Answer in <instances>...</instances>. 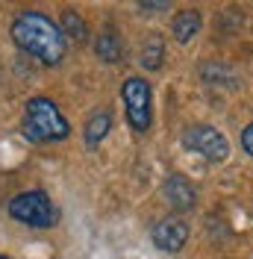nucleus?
<instances>
[{
    "label": "nucleus",
    "mask_w": 253,
    "mask_h": 259,
    "mask_svg": "<svg viewBox=\"0 0 253 259\" xmlns=\"http://www.w3.org/2000/svg\"><path fill=\"white\" fill-rule=\"evenodd\" d=\"M162 200L180 218L183 212H191L197 206V189L191 186V180L186 174H168L162 180Z\"/></svg>",
    "instance_id": "0eeeda50"
},
{
    "label": "nucleus",
    "mask_w": 253,
    "mask_h": 259,
    "mask_svg": "<svg viewBox=\"0 0 253 259\" xmlns=\"http://www.w3.org/2000/svg\"><path fill=\"white\" fill-rule=\"evenodd\" d=\"M168 9H171V6H168L165 0H159V3H150V0H147V3H139V12H142V15H156V12H168Z\"/></svg>",
    "instance_id": "ddd939ff"
},
{
    "label": "nucleus",
    "mask_w": 253,
    "mask_h": 259,
    "mask_svg": "<svg viewBox=\"0 0 253 259\" xmlns=\"http://www.w3.org/2000/svg\"><path fill=\"white\" fill-rule=\"evenodd\" d=\"M59 30H62L65 41H74V45H86L89 41V24L82 21V15H79L77 9H62Z\"/></svg>",
    "instance_id": "f8f14e48"
},
{
    "label": "nucleus",
    "mask_w": 253,
    "mask_h": 259,
    "mask_svg": "<svg viewBox=\"0 0 253 259\" xmlns=\"http://www.w3.org/2000/svg\"><path fill=\"white\" fill-rule=\"evenodd\" d=\"M9 35L21 53L32 56L35 62L48 65V68L62 65L68 56V41H65L59 24L41 9H21L12 18Z\"/></svg>",
    "instance_id": "f257e3e1"
},
{
    "label": "nucleus",
    "mask_w": 253,
    "mask_h": 259,
    "mask_svg": "<svg viewBox=\"0 0 253 259\" xmlns=\"http://www.w3.org/2000/svg\"><path fill=\"white\" fill-rule=\"evenodd\" d=\"M121 103H124V118L136 136H144L153 127V89L150 82L133 74L121 82Z\"/></svg>",
    "instance_id": "20e7f679"
},
{
    "label": "nucleus",
    "mask_w": 253,
    "mask_h": 259,
    "mask_svg": "<svg viewBox=\"0 0 253 259\" xmlns=\"http://www.w3.org/2000/svg\"><path fill=\"white\" fill-rule=\"evenodd\" d=\"M112 130V112L109 109H95V112H89V118H86V124H82V145L86 147H100L103 142H106V136H109Z\"/></svg>",
    "instance_id": "9d476101"
},
{
    "label": "nucleus",
    "mask_w": 253,
    "mask_h": 259,
    "mask_svg": "<svg viewBox=\"0 0 253 259\" xmlns=\"http://www.w3.org/2000/svg\"><path fill=\"white\" fill-rule=\"evenodd\" d=\"M203 30V15H200V9H180L174 12L171 18V35H174L177 45H189L194 41L197 35Z\"/></svg>",
    "instance_id": "6e6552de"
},
{
    "label": "nucleus",
    "mask_w": 253,
    "mask_h": 259,
    "mask_svg": "<svg viewBox=\"0 0 253 259\" xmlns=\"http://www.w3.org/2000/svg\"><path fill=\"white\" fill-rule=\"evenodd\" d=\"M241 150H244L247 156H253V121L241 130Z\"/></svg>",
    "instance_id": "4468645a"
},
{
    "label": "nucleus",
    "mask_w": 253,
    "mask_h": 259,
    "mask_svg": "<svg viewBox=\"0 0 253 259\" xmlns=\"http://www.w3.org/2000/svg\"><path fill=\"white\" fill-rule=\"evenodd\" d=\"M165 62V35L162 32H147L139 50V65L144 71H159Z\"/></svg>",
    "instance_id": "9b49d317"
},
{
    "label": "nucleus",
    "mask_w": 253,
    "mask_h": 259,
    "mask_svg": "<svg viewBox=\"0 0 253 259\" xmlns=\"http://www.w3.org/2000/svg\"><path fill=\"white\" fill-rule=\"evenodd\" d=\"M0 259H9V256H3V253H0Z\"/></svg>",
    "instance_id": "2eb2a0df"
},
{
    "label": "nucleus",
    "mask_w": 253,
    "mask_h": 259,
    "mask_svg": "<svg viewBox=\"0 0 253 259\" xmlns=\"http://www.w3.org/2000/svg\"><path fill=\"white\" fill-rule=\"evenodd\" d=\"M95 56L100 59V62H106V65L124 62V56H126L124 38H121V32L115 30V27H103V30L97 32V38H95Z\"/></svg>",
    "instance_id": "1a4fd4ad"
},
{
    "label": "nucleus",
    "mask_w": 253,
    "mask_h": 259,
    "mask_svg": "<svg viewBox=\"0 0 253 259\" xmlns=\"http://www.w3.org/2000/svg\"><path fill=\"white\" fill-rule=\"evenodd\" d=\"M21 136L32 145H56L71 136V124L56 106V100L45 95H35L24 103V118H21Z\"/></svg>",
    "instance_id": "f03ea898"
},
{
    "label": "nucleus",
    "mask_w": 253,
    "mask_h": 259,
    "mask_svg": "<svg viewBox=\"0 0 253 259\" xmlns=\"http://www.w3.org/2000/svg\"><path fill=\"white\" fill-rule=\"evenodd\" d=\"M6 212L12 221L30 230H50L59 224V209L45 189H27V192L12 194L6 200Z\"/></svg>",
    "instance_id": "7ed1b4c3"
},
{
    "label": "nucleus",
    "mask_w": 253,
    "mask_h": 259,
    "mask_svg": "<svg viewBox=\"0 0 253 259\" xmlns=\"http://www.w3.org/2000/svg\"><path fill=\"white\" fill-rule=\"evenodd\" d=\"M183 147L191 150V153H197V156H203L206 162H215V165H221V162L230 159V139L224 136V130H218L215 124H189V127L183 130Z\"/></svg>",
    "instance_id": "39448f33"
},
{
    "label": "nucleus",
    "mask_w": 253,
    "mask_h": 259,
    "mask_svg": "<svg viewBox=\"0 0 253 259\" xmlns=\"http://www.w3.org/2000/svg\"><path fill=\"white\" fill-rule=\"evenodd\" d=\"M150 242L162 253H180L189 242V224L183 218H177V215L159 218L156 224L150 227Z\"/></svg>",
    "instance_id": "423d86ee"
}]
</instances>
